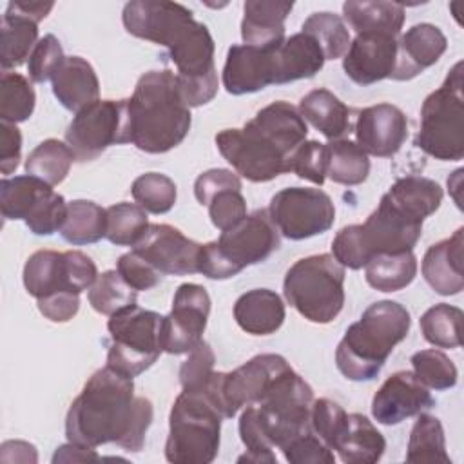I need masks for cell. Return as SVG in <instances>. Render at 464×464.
<instances>
[{
  "mask_svg": "<svg viewBox=\"0 0 464 464\" xmlns=\"http://www.w3.org/2000/svg\"><path fill=\"white\" fill-rule=\"evenodd\" d=\"M152 415V402L134 395L132 379L105 364L71 402L65 435L89 448L114 442L125 451H141Z\"/></svg>",
  "mask_w": 464,
  "mask_h": 464,
  "instance_id": "cell-1",
  "label": "cell"
},
{
  "mask_svg": "<svg viewBox=\"0 0 464 464\" xmlns=\"http://www.w3.org/2000/svg\"><path fill=\"white\" fill-rule=\"evenodd\" d=\"M127 105L130 143L143 152H169L190 130V107L181 98L176 72L169 69L143 72Z\"/></svg>",
  "mask_w": 464,
  "mask_h": 464,
  "instance_id": "cell-2",
  "label": "cell"
},
{
  "mask_svg": "<svg viewBox=\"0 0 464 464\" xmlns=\"http://www.w3.org/2000/svg\"><path fill=\"white\" fill-rule=\"evenodd\" d=\"M410 326V312L401 303H372L339 341L335 350L337 370L357 382L375 379L393 348L406 339Z\"/></svg>",
  "mask_w": 464,
  "mask_h": 464,
  "instance_id": "cell-3",
  "label": "cell"
},
{
  "mask_svg": "<svg viewBox=\"0 0 464 464\" xmlns=\"http://www.w3.org/2000/svg\"><path fill=\"white\" fill-rule=\"evenodd\" d=\"M223 415L205 390H183L169 415L165 459L174 464H208L219 450Z\"/></svg>",
  "mask_w": 464,
  "mask_h": 464,
  "instance_id": "cell-4",
  "label": "cell"
},
{
  "mask_svg": "<svg viewBox=\"0 0 464 464\" xmlns=\"http://www.w3.org/2000/svg\"><path fill=\"white\" fill-rule=\"evenodd\" d=\"M283 294L304 319L328 324L344 306V266L330 254L301 257L286 270Z\"/></svg>",
  "mask_w": 464,
  "mask_h": 464,
  "instance_id": "cell-5",
  "label": "cell"
},
{
  "mask_svg": "<svg viewBox=\"0 0 464 464\" xmlns=\"http://www.w3.org/2000/svg\"><path fill=\"white\" fill-rule=\"evenodd\" d=\"M417 149L440 161L464 156V96L462 62H457L444 83L430 92L420 107V127L413 141Z\"/></svg>",
  "mask_w": 464,
  "mask_h": 464,
  "instance_id": "cell-6",
  "label": "cell"
},
{
  "mask_svg": "<svg viewBox=\"0 0 464 464\" xmlns=\"http://www.w3.org/2000/svg\"><path fill=\"white\" fill-rule=\"evenodd\" d=\"M163 317L138 304L112 314L107 323V366L130 379L149 370L163 352Z\"/></svg>",
  "mask_w": 464,
  "mask_h": 464,
  "instance_id": "cell-7",
  "label": "cell"
},
{
  "mask_svg": "<svg viewBox=\"0 0 464 464\" xmlns=\"http://www.w3.org/2000/svg\"><path fill=\"white\" fill-rule=\"evenodd\" d=\"M312 386L292 368L286 370L266 395L254 404L257 424L272 448H285L295 437L312 430Z\"/></svg>",
  "mask_w": 464,
  "mask_h": 464,
  "instance_id": "cell-8",
  "label": "cell"
},
{
  "mask_svg": "<svg viewBox=\"0 0 464 464\" xmlns=\"http://www.w3.org/2000/svg\"><path fill=\"white\" fill-rule=\"evenodd\" d=\"M292 366L283 355L261 353L232 372H212L203 388L223 419H232L241 408L257 404L272 384Z\"/></svg>",
  "mask_w": 464,
  "mask_h": 464,
  "instance_id": "cell-9",
  "label": "cell"
},
{
  "mask_svg": "<svg viewBox=\"0 0 464 464\" xmlns=\"http://www.w3.org/2000/svg\"><path fill=\"white\" fill-rule=\"evenodd\" d=\"M65 143L80 163L96 160L111 145L130 143L127 100H98L72 118Z\"/></svg>",
  "mask_w": 464,
  "mask_h": 464,
  "instance_id": "cell-10",
  "label": "cell"
},
{
  "mask_svg": "<svg viewBox=\"0 0 464 464\" xmlns=\"http://www.w3.org/2000/svg\"><path fill=\"white\" fill-rule=\"evenodd\" d=\"M266 210L279 234L292 241L323 234L335 221L334 201L321 188L286 187L272 196Z\"/></svg>",
  "mask_w": 464,
  "mask_h": 464,
  "instance_id": "cell-11",
  "label": "cell"
},
{
  "mask_svg": "<svg viewBox=\"0 0 464 464\" xmlns=\"http://www.w3.org/2000/svg\"><path fill=\"white\" fill-rule=\"evenodd\" d=\"M214 140L219 154L248 181L265 183L288 172L290 156L248 123L243 129H223Z\"/></svg>",
  "mask_w": 464,
  "mask_h": 464,
  "instance_id": "cell-12",
  "label": "cell"
},
{
  "mask_svg": "<svg viewBox=\"0 0 464 464\" xmlns=\"http://www.w3.org/2000/svg\"><path fill=\"white\" fill-rule=\"evenodd\" d=\"M210 314L208 292L196 283H183L174 292L172 310L163 317V352H192L201 341Z\"/></svg>",
  "mask_w": 464,
  "mask_h": 464,
  "instance_id": "cell-13",
  "label": "cell"
},
{
  "mask_svg": "<svg viewBox=\"0 0 464 464\" xmlns=\"http://www.w3.org/2000/svg\"><path fill=\"white\" fill-rule=\"evenodd\" d=\"M216 245L230 266L239 274L243 268L268 259L281 246V237L268 210L259 208L241 219L236 227L221 232Z\"/></svg>",
  "mask_w": 464,
  "mask_h": 464,
  "instance_id": "cell-14",
  "label": "cell"
},
{
  "mask_svg": "<svg viewBox=\"0 0 464 464\" xmlns=\"http://www.w3.org/2000/svg\"><path fill=\"white\" fill-rule=\"evenodd\" d=\"M132 250L158 272L169 276L198 274L201 245L167 223H150Z\"/></svg>",
  "mask_w": 464,
  "mask_h": 464,
  "instance_id": "cell-15",
  "label": "cell"
},
{
  "mask_svg": "<svg viewBox=\"0 0 464 464\" xmlns=\"http://www.w3.org/2000/svg\"><path fill=\"white\" fill-rule=\"evenodd\" d=\"M121 22L129 34L169 47L194 22V16L190 9L176 2L132 0L125 4Z\"/></svg>",
  "mask_w": 464,
  "mask_h": 464,
  "instance_id": "cell-16",
  "label": "cell"
},
{
  "mask_svg": "<svg viewBox=\"0 0 464 464\" xmlns=\"http://www.w3.org/2000/svg\"><path fill=\"white\" fill-rule=\"evenodd\" d=\"M422 234V221L410 218L384 196L377 208L361 225L362 243L370 259L377 254L410 252Z\"/></svg>",
  "mask_w": 464,
  "mask_h": 464,
  "instance_id": "cell-17",
  "label": "cell"
},
{
  "mask_svg": "<svg viewBox=\"0 0 464 464\" xmlns=\"http://www.w3.org/2000/svg\"><path fill=\"white\" fill-rule=\"evenodd\" d=\"M435 399L413 372L392 373L372 399V415L379 424L395 426L433 408Z\"/></svg>",
  "mask_w": 464,
  "mask_h": 464,
  "instance_id": "cell-18",
  "label": "cell"
},
{
  "mask_svg": "<svg viewBox=\"0 0 464 464\" xmlns=\"http://www.w3.org/2000/svg\"><path fill=\"white\" fill-rule=\"evenodd\" d=\"M355 143L372 156H395L408 138V118L392 103H377L359 111L355 120Z\"/></svg>",
  "mask_w": 464,
  "mask_h": 464,
  "instance_id": "cell-19",
  "label": "cell"
},
{
  "mask_svg": "<svg viewBox=\"0 0 464 464\" xmlns=\"http://www.w3.org/2000/svg\"><path fill=\"white\" fill-rule=\"evenodd\" d=\"M277 45L254 47L246 44H234L227 53L221 74L225 91L228 94L241 96L276 85L274 51Z\"/></svg>",
  "mask_w": 464,
  "mask_h": 464,
  "instance_id": "cell-20",
  "label": "cell"
},
{
  "mask_svg": "<svg viewBox=\"0 0 464 464\" xmlns=\"http://www.w3.org/2000/svg\"><path fill=\"white\" fill-rule=\"evenodd\" d=\"M397 40L393 34H357L343 58L344 74L357 85H372L392 78L397 62Z\"/></svg>",
  "mask_w": 464,
  "mask_h": 464,
  "instance_id": "cell-21",
  "label": "cell"
},
{
  "mask_svg": "<svg viewBox=\"0 0 464 464\" xmlns=\"http://www.w3.org/2000/svg\"><path fill=\"white\" fill-rule=\"evenodd\" d=\"M448 40L433 24H415L397 40V62L392 80L406 82L435 65L446 53Z\"/></svg>",
  "mask_w": 464,
  "mask_h": 464,
  "instance_id": "cell-22",
  "label": "cell"
},
{
  "mask_svg": "<svg viewBox=\"0 0 464 464\" xmlns=\"http://www.w3.org/2000/svg\"><path fill=\"white\" fill-rule=\"evenodd\" d=\"M464 228H457L453 236L431 245L420 263L424 281L440 295H457L464 288Z\"/></svg>",
  "mask_w": 464,
  "mask_h": 464,
  "instance_id": "cell-23",
  "label": "cell"
},
{
  "mask_svg": "<svg viewBox=\"0 0 464 464\" xmlns=\"http://www.w3.org/2000/svg\"><path fill=\"white\" fill-rule=\"evenodd\" d=\"M294 4L281 0H246L243 4L241 38L246 45L272 47L285 40V20Z\"/></svg>",
  "mask_w": 464,
  "mask_h": 464,
  "instance_id": "cell-24",
  "label": "cell"
},
{
  "mask_svg": "<svg viewBox=\"0 0 464 464\" xmlns=\"http://www.w3.org/2000/svg\"><path fill=\"white\" fill-rule=\"evenodd\" d=\"M53 94L71 112L98 102L100 82L92 65L82 56H65L53 76Z\"/></svg>",
  "mask_w": 464,
  "mask_h": 464,
  "instance_id": "cell-25",
  "label": "cell"
},
{
  "mask_svg": "<svg viewBox=\"0 0 464 464\" xmlns=\"http://www.w3.org/2000/svg\"><path fill=\"white\" fill-rule=\"evenodd\" d=\"M276 85L290 83L315 76L326 58L321 45L306 33H295L285 38L274 51Z\"/></svg>",
  "mask_w": 464,
  "mask_h": 464,
  "instance_id": "cell-26",
  "label": "cell"
},
{
  "mask_svg": "<svg viewBox=\"0 0 464 464\" xmlns=\"http://www.w3.org/2000/svg\"><path fill=\"white\" fill-rule=\"evenodd\" d=\"M285 303L270 288H254L241 294L234 303V319L250 335L276 334L285 321Z\"/></svg>",
  "mask_w": 464,
  "mask_h": 464,
  "instance_id": "cell-27",
  "label": "cell"
},
{
  "mask_svg": "<svg viewBox=\"0 0 464 464\" xmlns=\"http://www.w3.org/2000/svg\"><path fill=\"white\" fill-rule=\"evenodd\" d=\"M246 123L266 136L288 156L306 140L308 134L306 121L303 120L299 109L283 100L263 107Z\"/></svg>",
  "mask_w": 464,
  "mask_h": 464,
  "instance_id": "cell-28",
  "label": "cell"
},
{
  "mask_svg": "<svg viewBox=\"0 0 464 464\" xmlns=\"http://www.w3.org/2000/svg\"><path fill=\"white\" fill-rule=\"evenodd\" d=\"M24 286L29 295L42 299L56 292H76L65 252L36 250L24 265Z\"/></svg>",
  "mask_w": 464,
  "mask_h": 464,
  "instance_id": "cell-29",
  "label": "cell"
},
{
  "mask_svg": "<svg viewBox=\"0 0 464 464\" xmlns=\"http://www.w3.org/2000/svg\"><path fill=\"white\" fill-rule=\"evenodd\" d=\"M332 450H335L339 459L346 464H373L381 460L386 440L368 417L350 413Z\"/></svg>",
  "mask_w": 464,
  "mask_h": 464,
  "instance_id": "cell-30",
  "label": "cell"
},
{
  "mask_svg": "<svg viewBox=\"0 0 464 464\" xmlns=\"http://www.w3.org/2000/svg\"><path fill=\"white\" fill-rule=\"evenodd\" d=\"M299 112L324 138L341 140L352 129V111L328 89H314L299 102Z\"/></svg>",
  "mask_w": 464,
  "mask_h": 464,
  "instance_id": "cell-31",
  "label": "cell"
},
{
  "mask_svg": "<svg viewBox=\"0 0 464 464\" xmlns=\"http://www.w3.org/2000/svg\"><path fill=\"white\" fill-rule=\"evenodd\" d=\"M442 196L440 185L424 176L399 178L384 194L399 210L419 221H424L440 207Z\"/></svg>",
  "mask_w": 464,
  "mask_h": 464,
  "instance_id": "cell-32",
  "label": "cell"
},
{
  "mask_svg": "<svg viewBox=\"0 0 464 464\" xmlns=\"http://www.w3.org/2000/svg\"><path fill=\"white\" fill-rule=\"evenodd\" d=\"M343 20L357 33H381L399 36L404 24V5L397 2H353L343 4Z\"/></svg>",
  "mask_w": 464,
  "mask_h": 464,
  "instance_id": "cell-33",
  "label": "cell"
},
{
  "mask_svg": "<svg viewBox=\"0 0 464 464\" xmlns=\"http://www.w3.org/2000/svg\"><path fill=\"white\" fill-rule=\"evenodd\" d=\"M38 44V24L24 14L5 11L2 16L0 63L2 71L20 67Z\"/></svg>",
  "mask_w": 464,
  "mask_h": 464,
  "instance_id": "cell-34",
  "label": "cell"
},
{
  "mask_svg": "<svg viewBox=\"0 0 464 464\" xmlns=\"http://www.w3.org/2000/svg\"><path fill=\"white\" fill-rule=\"evenodd\" d=\"M53 187L34 176L24 174L0 181V208L5 219H27L29 214L45 199Z\"/></svg>",
  "mask_w": 464,
  "mask_h": 464,
  "instance_id": "cell-35",
  "label": "cell"
},
{
  "mask_svg": "<svg viewBox=\"0 0 464 464\" xmlns=\"http://www.w3.org/2000/svg\"><path fill=\"white\" fill-rule=\"evenodd\" d=\"M417 276V257L413 250L401 254H377L364 266L366 283L379 292H397L406 288Z\"/></svg>",
  "mask_w": 464,
  "mask_h": 464,
  "instance_id": "cell-36",
  "label": "cell"
},
{
  "mask_svg": "<svg viewBox=\"0 0 464 464\" xmlns=\"http://www.w3.org/2000/svg\"><path fill=\"white\" fill-rule=\"evenodd\" d=\"M107 210L89 199H72L67 203V218L60 230L71 245H91L105 237Z\"/></svg>",
  "mask_w": 464,
  "mask_h": 464,
  "instance_id": "cell-37",
  "label": "cell"
},
{
  "mask_svg": "<svg viewBox=\"0 0 464 464\" xmlns=\"http://www.w3.org/2000/svg\"><path fill=\"white\" fill-rule=\"evenodd\" d=\"M326 176L339 185L355 187L370 174L368 154L352 140H332L326 143Z\"/></svg>",
  "mask_w": 464,
  "mask_h": 464,
  "instance_id": "cell-38",
  "label": "cell"
},
{
  "mask_svg": "<svg viewBox=\"0 0 464 464\" xmlns=\"http://www.w3.org/2000/svg\"><path fill=\"white\" fill-rule=\"evenodd\" d=\"M74 161V154L67 143L49 138L38 143L25 160V174L34 176L45 183L60 185Z\"/></svg>",
  "mask_w": 464,
  "mask_h": 464,
  "instance_id": "cell-39",
  "label": "cell"
},
{
  "mask_svg": "<svg viewBox=\"0 0 464 464\" xmlns=\"http://www.w3.org/2000/svg\"><path fill=\"white\" fill-rule=\"evenodd\" d=\"M408 462H442L450 464L451 459L446 451V437L442 424L430 413H419L408 439Z\"/></svg>",
  "mask_w": 464,
  "mask_h": 464,
  "instance_id": "cell-40",
  "label": "cell"
},
{
  "mask_svg": "<svg viewBox=\"0 0 464 464\" xmlns=\"http://www.w3.org/2000/svg\"><path fill=\"white\" fill-rule=\"evenodd\" d=\"M462 317L464 314L460 308L439 303L420 315L419 324L422 337L437 348H459L462 344Z\"/></svg>",
  "mask_w": 464,
  "mask_h": 464,
  "instance_id": "cell-41",
  "label": "cell"
},
{
  "mask_svg": "<svg viewBox=\"0 0 464 464\" xmlns=\"http://www.w3.org/2000/svg\"><path fill=\"white\" fill-rule=\"evenodd\" d=\"M301 31L310 34L321 45L326 60L343 58L350 47V31L344 20L335 13H312L303 22Z\"/></svg>",
  "mask_w": 464,
  "mask_h": 464,
  "instance_id": "cell-42",
  "label": "cell"
},
{
  "mask_svg": "<svg viewBox=\"0 0 464 464\" xmlns=\"http://www.w3.org/2000/svg\"><path fill=\"white\" fill-rule=\"evenodd\" d=\"M87 299L94 312L111 317L112 314L136 304L138 292L123 281L118 270H105L98 274L87 292Z\"/></svg>",
  "mask_w": 464,
  "mask_h": 464,
  "instance_id": "cell-43",
  "label": "cell"
},
{
  "mask_svg": "<svg viewBox=\"0 0 464 464\" xmlns=\"http://www.w3.org/2000/svg\"><path fill=\"white\" fill-rule=\"evenodd\" d=\"M36 94L31 82L20 72L2 71L0 78V118L7 123H20L31 118Z\"/></svg>",
  "mask_w": 464,
  "mask_h": 464,
  "instance_id": "cell-44",
  "label": "cell"
},
{
  "mask_svg": "<svg viewBox=\"0 0 464 464\" xmlns=\"http://www.w3.org/2000/svg\"><path fill=\"white\" fill-rule=\"evenodd\" d=\"M107 210L105 239L118 246H132L150 225L147 212L138 203L120 201L111 205Z\"/></svg>",
  "mask_w": 464,
  "mask_h": 464,
  "instance_id": "cell-45",
  "label": "cell"
},
{
  "mask_svg": "<svg viewBox=\"0 0 464 464\" xmlns=\"http://www.w3.org/2000/svg\"><path fill=\"white\" fill-rule=\"evenodd\" d=\"M134 201L150 214H167L178 198L176 183L161 172H145L132 181Z\"/></svg>",
  "mask_w": 464,
  "mask_h": 464,
  "instance_id": "cell-46",
  "label": "cell"
},
{
  "mask_svg": "<svg viewBox=\"0 0 464 464\" xmlns=\"http://www.w3.org/2000/svg\"><path fill=\"white\" fill-rule=\"evenodd\" d=\"M417 379L431 390H450L457 384V366L440 350H419L410 359Z\"/></svg>",
  "mask_w": 464,
  "mask_h": 464,
  "instance_id": "cell-47",
  "label": "cell"
},
{
  "mask_svg": "<svg viewBox=\"0 0 464 464\" xmlns=\"http://www.w3.org/2000/svg\"><path fill=\"white\" fill-rule=\"evenodd\" d=\"M326 145L315 140H304L288 158V172L297 174L301 179L323 185L326 179Z\"/></svg>",
  "mask_w": 464,
  "mask_h": 464,
  "instance_id": "cell-48",
  "label": "cell"
},
{
  "mask_svg": "<svg viewBox=\"0 0 464 464\" xmlns=\"http://www.w3.org/2000/svg\"><path fill=\"white\" fill-rule=\"evenodd\" d=\"M346 411L332 399L321 397L312 402L310 408V426L312 431L328 446L334 448L344 422H346Z\"/></svg>",
  "mask_w": 464,
  "mask_h": 464,
  "instance_id": "cell-49",
  "label": "cell"
},
{
  "mask_svg": "<svg viewBox=\"0 0 464 464\" xmlns=\"http://www.w3.org/2000/svg\"><path fill=\"white\" fill-rule=\"evenodd\" d=\"M239 437L246 448V453L237 459L239 462H245V460L246 462H270V464L277 462V459L272 451L274 448L266 442V439L257 424L254 404L245 406V410L239 417Z\"/></svg>",
  "mask_w": 464,
  "mask_h": 464,
  "instance_id": "cell-50",
  "label": "cell"
},
{
  "mask_svg": "<svg viewBox=\"0 0 464 464\" xmlns=\"http://www.w3.org/2000/svg\"><path fill=\"white\" fill-rule=\"evenodd\" d=\"M63 60L65 54L60 40L54 34H45L38 40L27 62V72L31 82L44 83L47 80H53Z\"/></svg>",
  "mask_w": 464,
  "mask_h": 464,
  "instance_id": "cell-51",
  "label": "cell"
},
{
  "mask_svg": "<svg viewBox=\"0 0 464 464\" xmlns=\"http://www.w3.org/2000/svg\"><path fill=\"white\" fill-rule=\"evenodd\" d=\"M212 225L225 232L246 218V201L241 188H225L207 203Z\"/></svg>",
  "mask_w": 464,
  "mask_h": 464,
  "instance_id": "cell-52",
  "label": "cell"
},
{
  "mask_svg": "<svg viewBox=\"0 0 464 464\" xmlns=\"http://www.w3.org/2000/svg\"><path fill=\"white\" fill-rule=\"evenodd\" d=\"M67 218V201L62 194L51 192L25 219L27 228L36 236H51L62 230Z\"/></svg>",
  "mask_w": 464,
  "mask_h": 464,
  "instance_id": "cell-53",
  "label": "cell"
},
{
  "mask_svg": "<svg viewBox=\"0 0 464 464\" xmlns=\"http://www.w3.org/2000/svg\"><path fill=\"white\" fill-rule=\"evenodd\" d=\"M332 256L339 265L350 270H359L370 261V254L362 243L361 225L341 228L332 241Z\"/></svg>",
  "mask_w": 464,
  "mask_h": 464,
  "instance_id": "cell-54",
  "label": "cell"
},
{
  "mask_svg": "<svg viewBox=\"0 0 464 464\" xmlns=\"http://www.w3.org/2000/svg\"><path fill=\"white\" fill-rule=\"evenodd\" d=\"M285 459L292 464H334V450L328 448L312 430L290 440L281 448Z\"/></svg>",
  "mask_w": 464,
  "mask_h": 464,
  "instance_id": "cell-55",
  "label": "cell"
},
{
  "mask_svg": "<svg viewBox=\"0 0 464 464\" xmlns=\"http://www.w3.org/2000/svg\"><path fill=\"white\" fill-rule=\"evenodd\" d=\"M214 352L208 343L201 341L179 368V384L183 390H198L207 384L214 372Z\"/></svg>",
  "mask_w": 464,
  "mask_h": 464,
  "instance_id": "cell-56",
  "label": "cell"
},
{
  "mask_svg": "<svg viewBox=\"0 0 464 464\" xmlns=\"http://www.w3.org/2000/svg\"><path fill=\"white\" fill-rule=\"evenodd\" d=\"M116 270L123 277V281L129 286H132L136 292L154 288L161 281V276H163L134 250L118 257Z\"/></svg>",
  "mask_w": 464,
  "mask_h": 464,
  "instance_id": "cell-57",
  "label": "cell"
},
{
  "mask_svg": "<svg viewBox=\"0 0 464 464\" xmlns=\"http://www.w3.org/2000/svg\"><path fill=\"white\" fill-rule=\"evenodd\" d=\"M225 188H241L239 176L228 169H208L201 172L194 181V196L205 207L214 194Z\"/></svg>",
  "mask_w": 464,
  "mask_h": 464,
  "instance_id": "cell-58",
  "label": "cell"
},
{
  "mask_svg": "<svg viewBox=\"0 0 464 464\" xmlns=\"http://www.w3.org/2000/svg\"><path fill=\"white\" fill-rule=\"evenodd\" d=\"M40 314L53 323H67L80 310V294L74 292H56L36 299Z\"/></svg>",
  "mask_w": 464,
  "mask_h": 464,
  "instance_id": "cell-59",
  "label": "cell"
},
{
  "mask_svg": "<svg viewBox=\"0 0 464 464\" xmlns=\"http://www.w3.org/2000/svg\"><path fill=\"white\" fill-rule=\"evenodd\" d=\"M22 158V134L16 123L0 125V170L4 176L16 170Z\"/></svg>",
  "mask_w": 464,
  "mask_h": 464,
  "instance_id": "cell-60",
  "label": "cell"
},
{
  "mask_svg": "<svg viewBox=\"0 0 464 464\" xmlns=\"http://www.w3.org/2000/svg\"><path fill=\"white\" fill-rule=\"evenodd\" d=\"M100 455L94 451V448L82 446L76 442H67L60 448H56L53 462H87V460H98Z\"/></svg>",
  "mask_w": 464,
  "mask_h": 464,
  "instance_id": "cell-61",
  "label": "cell"
},
{
  "mask_svg": "<svg viewBox=\"0 0 464 464\" xmlns=\"http://www.w3.org/2000/svg\"><path fill=\"white\" fill-rule=\"evenodd\" d=\"M54 7V2H29V0H13L7 4V9L5 11H11V13H18V14H24L31 20H34L36 24L40 20H44L49 11Z\"/></svg>",
  "mask_w": 464,
  "mask_h": 464,
  "instance_id": "cell-62",
  "label": "cell"
}]
</instances>
